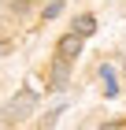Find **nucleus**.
<instances>
[{
    "mask_svg": "<svg viewBox=\"0 0 126 130\" xmlns=\"http://www.w3.org/2000/svg\"><path fill=\"white\" fill-rule=\"evenodd\" d=\"M33 108H37V93L33 89H19V97H11L8 104H4V119L19 123V119H26V115H33Z\"/></svg>",
    "mask_w": 126,
    "mask_h": 130,
    "instance_id": "1",
    "label": "nucleus"
},
{
    "mask_svg": "<svg viewBox=\"0 0 126 130\" xmlns=\"http://www.w3.org/2000/svg\"><path fill=\"white\" fill-rule=\"evenodd\" d=\"M56 52H59V60L63 63H70L82 52V37H74V34H67V37H59V45H56Z\"/></svg>",
    "mask_w": 126,
    "mask_h": 130,
    "instance_id": "2",
    "label": "nucleus"
},
{
    "mask_svg": "<svg viewBox=\"0 0 126 130\" xmlns=\"http://www.w3.org/2000/svg\"><path fill=\"white\" fill-rule=\"evenodd\" d=\"M93 30H97V19L93 15H78L74 19V37H89Z\"/></svg>",
    "mask_w": 126,
    "mask_h": 130,
    "instance_id": "3",
    "label": "nucleus"
},
{
    "mask_svg": "<svg viewBox=\"0 0 126 130\" xmlns=\"http://www.w3.org/2000/svg\"><path fill=\"white\" fill-rule=\"evenodd\" d=\"M100 78H104V93H107V97H115L119 86H115V67H111V63H104V67H100Z\"/></svg>",
    "mask_w": 126,
    "mask_h": 130,
    "instance_id": "4",
    "label": "nucleus"
},
{
    "mask_svg": "<svg viewBox=\"0 0 126 130\" xmlns=\"http://www.w3.org/2000/svg\"><path fill=\"white\" fill-rule=\"evenodd\" d=\"M63 86H67V63L59 60L56 67H52V89H63Z\"/></svg>",
    "mask_w": 126,
    "mask_h": 130,
    "instance_id": "5",
    "label": "nucleus"
},
{
    "mask_svg": "<svg viewBox=\"0 0 126 130\" xmlns=\"http://www.w3.org/2000/svg\"><path fill=\"white\" fill-rule=\"evenodd\" d=\"M104 130H126V119H115V123H104Z\"/></svg>",
    "mask_w": 126,
    "mask_h": 130,
    "instance_id": "6",
    "label": "nucleus"
}]
</instances>
